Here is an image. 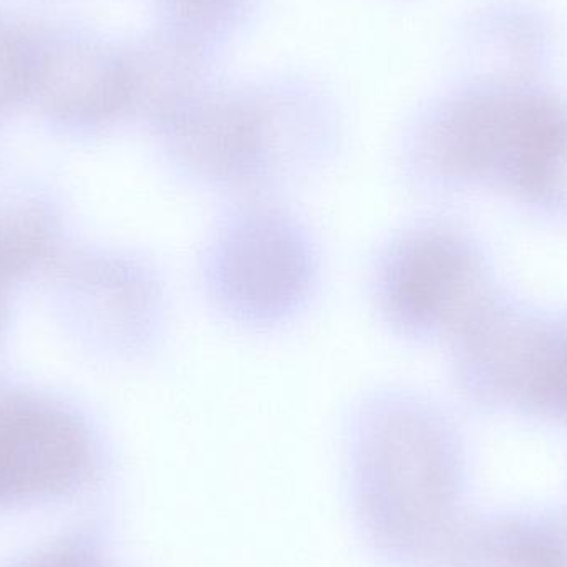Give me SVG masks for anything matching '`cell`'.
<instances>
[{"mask_svg": "<svg viewBox=\"0 0 567 567\" xmlns=\"http://www.w3.org/2000/svg\"><path fill=\"white\" fill-rule=\"evenodd\" d=\"M198 282L223 322L278 332L316 302L322 252L309 225L278 196L233 199L199 251Z\"/></svg>", "mask_w": 567, "mask_h": 567, "instance_id": "1", "label": "cell"}, {"mask_svg": "<svg viewBox=\"0 0 567 567\" xmlns=\"http://www.w3.org/2000/svg\"><path fill=\"white\" fill-rule=\"evenodd\" d=\"M567 152V112L535 95L460 100L423 123L406 143L402 175L416 188L450 186L512 166L538 183Z\"/></svg>", "mask_w": 567, "mask_h": 567, "instance_id": "2", "label": "cell"}, {"mask_svg": "<svg viewBox=\"0 0 567 567\" xmlns=\"http://www.w3.org/2000/svg\"><path fill=\"white\" fill-rule=\"evenodd\" d=\"M475 278L473 252L455 231L412 225L379 246L367 289L377 319L393 337L422 342L468 322Z\"/></svg>", "mask_w": 567, "mask_h": 567, "instance_id": "3", "label": "cell"}, {"mask_svg": "<svg viewBox=\"0 0 567 567\" xmlns=\"http://www.w3.org/2000/svg\"><path fill=\"white\" fill-rule=\"evenodd\" d=\"M85 430L47 406H13L0 413V502L59 492L89 462Z\"/></svg>", "mask_w": 567, "mask_h": 567, "instance_id": "4", "label": "cell"}, {"mask_svg": "<svg viewBox=\"0 0 567 567\" xmlns=\"http://www.w3.org/2000/svg\"><path fill=\"white\" fill-rule=\"evenodd\" d=\"M516 558L522 567H565L551 546L533 539L516 546Z\"/></svg>", "mask_w": 567, "mask_h": 567, "instance_id": "5", "label": "cell"}]
</instances>
